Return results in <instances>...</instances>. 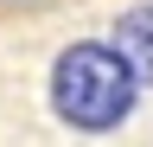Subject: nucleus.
Here are the masks:
<instances>
[{
  "label": "nucleus",
  "mask_w": 153,
  "mask_h": 147,
  "mask_svg": "<svg viewBox=\"0 0 153 147\" xmlns=\"http://www.w3.org/2000/svg\"><path fill=\"white\" fill-rule=\"evenodd\" d=\"M7 7H38V0H7Z\"/></svg>",
  "instance_id": "7ed1b4c3"
},
{
  "label": "nucleus",
  "mask_w": 153,
  "mask_h": 147,
  "mask_svg": "<svg viewBox=\"0 0 153 147\" xmlns=\"http://www.w3.org/2000/svg\"><path fill=\"white\" fill-rule=\"evenodd\" d=\"M115 51L134 70V83H153V0H140L115 19Z\"/></svg>",
  "instance_id": "f03ea898"
},
{
  "label": "nucleus",
  "mask_w": 153,
  "mask_h": 147,
  "mask_svg": "<svg viewBox=\"0 0 153 147\" xmlns=\"http://www.w3.org/2000/svg\"><path fill=\"white\" fill-rule=\"evenodd\" d=\"M134 96H140L134 70L121 64V51L102 45V39H83V45L57 51V64H51V109H57V122L83 128V134L121 128L134 115Z\"/></svg>",
  "instance_id": "f257e3e1"
}]
</instances>
